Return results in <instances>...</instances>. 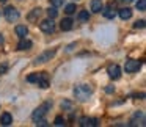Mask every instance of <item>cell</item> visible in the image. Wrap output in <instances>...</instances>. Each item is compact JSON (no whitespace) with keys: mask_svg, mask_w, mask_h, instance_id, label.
Instances as JSON below:
<instances>
[{"mask_svg":"<svg viewBox=\"0 0 146 127\" xmlns=\"http://www.w3.org/2000/svg\"><path fill=\"white\" fill-rule=\"evenodd\" d=\"M91 94H93V88L90 85H85V83H83V85H77L76 88H74V97L80 102L88 101V99L91 97Z\"/></svg>","mask_w":146,"mask_h":127,"instance_id":"6da1fadb","label":"cell"},{"mask_svg":"<svg viewBox=\"0 0 146 127\" xmlns=\"http://www.w3.org/2000/svg\"><path fill=\"white\" fill-rule=\"evenodd\" d=\"M50 105H52V102H46V104L41 105V107H38L35 111H33L32 119L33 121H38V119H41V118H44L46 113H47V108H50Z\"/></svg>","mask_w":146,"mask_h":127,"instance_id":"7a4b0ae2","label":"cell"},{"mask_svg":"<svg viewBox=\"0 0 146 127\" xmlns=\"http://www.w3.org/2000/svg\"><path fill=\"white\" fill-rule=\"evenodd\" d=\"M140 67H141V61L140 60H127L124 69H126V72L133 74V72H138Z\"/></svg>","mask_w":146,"mask_h":127,"instance_id":"3957f363","label":"cell"},{"mask_svg":"<svg viewBox=\"0 0 146 127\" xmlns=\"http://www.w3.org/2000/svg\"><path fill=\"white\" fill-rule=\"evenodd\" d=\"M5 19L8 22H14V21L19 19V11L16 10L14 7H7L5 8Z\"/></svg>","mask_w":146,"mask_h":127,"instance_id":"277c9868","label":"cell"},{"mask_svg":"<svg viewBox=\"0 0 146 127\" xmlns=\"http://www.w3.org/2000/svg\"><path fill=\"white\" fill-rule=\"evenodd\" d=\"M39 28H41V32H44V33H54L55 24H54L52 19H46V21H42V22L39 24Z\"/></svg>","mask_w":146,"mask_h":127,"instance_id":"5b68a950","label":"cell"},{"mask_svg":"<svg viewBox=\"0 0 146 127\" xmlns=\"http://www.w3.org/2000/svg\"><path fill=\"white\" fill-rule=\"evenodd\" d=\"M54 55H55V50H46L44 54H41L39 57H36V60H35V64L46 63V61H49L50 58H54Z\"/></svg>","mask_w":146,"mask_h":127,"instance_id":"8992f818","label":"cell"},{"mask_svg":"<svg viewBox=\"0 0 146 127\" xmlns=\"http://www.w3.org/2000/svg\"><path fill=\"white\" fill-rule=\"evenodd\" d=\"M107 72H108V75H110V79H113V80H118L121 77V69H119L118 64H110Z\"/></svg>","mask_w":146,"mask_h":127,"instance_id":"52a82bcc","label":"cell"},{"mask_svg":"<svg viewBox=\"0 0 146 127\" xmlns=\"http://www.w3.org/2000/svg\"><path fill=\"white\" fill-rule=\"evenodd\" d=\"M98 122L99 121L96 118H82L80 119V126L82 127H94V126H98Z\"/></svg>","mask_w":146,"mask_h":127,"instance_id":"ba28073f","label":"cell"},{"mask_svg":"<svg viewBox=\"0 0 146 127\" xmlns=\"http://www.w3.org/2000/svg\"><path fill=\"white\" fill-rule=\"evenodd\" d=\"M60 27H61V30H64V32H69V30L74 27V21H72V19H69V17H66V19L61 21Z\"/></svg>","mask_w":146,"mask_h":127,"instance_id":"9c48e42d","label":"cell"},{"mask_svg":"<svg viewBox=\"0 0 146 127\" xmlns=\"http://www.w3.org/2000/svg\"><path fill=\"white\" fill-rule=\"evenodd\" d=\"M39 14H41V8H33V10L29 13V16H27V19H29L30 22H35V21L39 17Z\"/></svg>","mask_w":146,"mask_h":127,"instance_id":"30bf717a","label":"cell"},{"mask_svg":"<svg viewBox=\"0 0 146 127\" xmlns=\"http://www.w3.org/2000/svg\"><path fill=\"white\" fill-rule=\"evenodd\" d=\"M104 10V5H102L101 0H93L91 2V11L93 13H101Z\"/></svg>","mask_w":146,"mask_h":127,"instance_id":"8fae6325","label":"cell"},{"mask_svg":"<svg viewBox=\"0 0 146 127\" xmlns=\"http://www.w3.org/2000/svg\"><path fill=\"white\" fill-rule=\"evenodd\" d=\"M119 17L123 21H127L132 17V10L130 8H123V10H119Z\"/></svg>","mask_w":146,"mask_h":127,"instance_id":"7c38bea8","label":"cell"},{"mask_svg":"<svg viewBox=\"0 0 146 127\" xmlns=\"http://www.w3.org/2000/svg\"><path fill=\"white\" fill-rule=\"evenodd\" d=\"M30 47H32V41H29V39H25V38H22V41L17 44V49H19V50H29Z\"/></svg>","mask_w":146,"mask_h":127,"instance_id":"4fadbf2b","label":"cell"},{"mask_svg":"<svg viewBox=\"0 0 146 127\" xmlns=\"http://www.w3.org/2000/svg\"><path fill=\"white\" fill-rule=\"evenodd\" d=\"M44 77H46V74H38V72H36V74H32V75H29V77H27V80H29L30 83H38L39 80L44 79Z\"/></svg>","mask_w":146,"mask_h":127,"instance_id":"5bb4252c","label":"cell"},{"mask_svg":"<svg viewBox=\"0 0 146 127\" xmlns=\"http://www.w3.org/2000/svg\"><path fill=\"white\" fill-rule=\"evenodd\" d=\"M27 33H29V30H27V27H25V25H17V27H16V35L19 36L21 39L25 38Z\"/></svg>","mask_w":146,"mask_h":127,"instance_id":"9a60e30c","label":"cell"},{"mask_svg":"<svg viewBox=\"0 0 146 127\" xmlns=\"http://www.w3.org/2000/svg\"><path fill=\"white\" fill-rule=\"evenodd\" d=\"M0 122L3 124V126H10V124L13 122V116H11L10 113H3L2 118H0Z\"/></svg>","mask_w":146,"mask_h":127,"instance_id":"2e32d148","label":"cell"},{"mask_svg":"<svg viewBox=\"0 0 146 127\" xmlns=\"http://www.w3.org/2000/svg\"><path fill=\"white\" fill-rule=\"evenodd\" d=\"M104 16L107 17V19H115L116 13H115V10H113V5H110V7H108V10L104 11Z\"/></svg>","mask_w":146,"mask_h":127,"instance_id":"e0dca14e","label":"cell"},{"mask_svg":"<svg viewBox=\"0 0 146 127\" xmlns=\"http://www.w3.org/2000/svg\"><path fill=\"white\" fill-rule=\"evenodd\" d=\"M88 19H90V13H88V11H80V13H79V21H80V22H88Z\"/></svg>","mask_w":146,"mask_h":127,"instance_id":"ac0fdd59","label":"cell"},{"mask_svg":"<svg viewBox=\"0 0 146 127\" xmlns=\"http://www.w3.org/2000/svg\"><path fill=\"white\" fill-rule=\"evenodd\" d=\"M137 10L146 11V0H138V2H137Z\"/></svg>","mask_w":146,"mask_h":127,"instance_id":"d6986e66","label":"cell"},{"mask_svg":"<svg viewBox=\"0 0 146 127\" xmlns=\"http://www.w3.org/2000/svg\"><path fill=\"white\" fill-rule=\"evenodd\" d=\"M38 85L41 86V88H49V80H47V75L44 77V79H41L38 82Z\"/></svg>","mask_w":146,"mask_h":127,"instance_id":"ffe728a7","label":"cell"},{"mask_svg":"<svg viewBox=\"0 0 146 127\" xmlns=\"http://www.w3.org/2000/svg\"><path fill=\"white\" fill-rule=\"evenodd\" d=\"M66 14H72V13H76V5L74 3H69V5H66Z\"/></svg>","mask_w":146,"mask_h":127,"instance_id":"44dd1931","label":"cell"},{"mask_svg":"<svg viewBox=\"0 0 146 127\" xmlns=\"http://www.w3.org/2000/svg\"><path fill=\"white\" fill-rule=\"evenodd\" d=\"M61 108H63V110H71V108H72V104H71L69 101H63L61 102Z\"/></svg>","mask_w":146,"mask_h":127,"instance_id":"7402d4cb","label":"cell"},{"mask_svg":"<svg viewBox=\"0 0 146 127\" xmlns=\"http://www.w3.org/2000/svg\"><path fill=\"white\" fill-rule=\"evenodd\" d=\"M47 14H49V17H50V19H54V17L58 16V13H57V10H55V8H49Z\"/></svg>","mask_w":146,"mask_h":127,"instance_id":"603a6c76","label":"cell"},{"mask_svg":"<svg viewBox=\"0 0 146 127\" xmlns=\"http://www.w3.org/2000/svg\"><path fill=\"white\" fill-rule=\"evenodd\" d=\"M55 126H64V118H61V116H57L55 118Z\"/></svg>","mask_w":146,"mask_h":127,"instance_id":"cb8c5ba5","label":"cell"},{"mask_svg":"<svg viewBox=\"0 0 146 127\" xmlns=\"http://www.w3.org/2000/svg\"><path fill=\"white\" fill-rule=\"evenodd\" d=\"M35 122H36V126H41V127H46V126H49V124H47V121H46L44 118H41V119L35 121Z\"/></svg>","mask_w":146,"mask_h":127,"instance_id":"d4e9b609","label":"cell"},{"mask_svg":"<svg viewBox=\"0 0 146 127\" xmlns=\"http://www.w3.org/2000/svg\"><path fill=\"white\" fill-rule=\"evenodd\" d=\"M50 3L54 5V7H61V5L64 3V0H50Z\"/></svg>","mask_w":146,"mask_h":127,"instance_id":"484cf974","label":"cell"},{"mask_svg":"<svg viewBox=\"0 0 146 127\" xmlns=\"http://www.w3.org/2000/svg\"><path fill=\"white\" fill-rule=\"evenodd\" d=\"M133 27H135V28H143V27H145V21H137V22L133 24Z\"/></svg>","mask_w":146,"mask_h":127,"instance_id":"4316f807","label":"cell"},{"mask_svg":"<svg viewBox=\"0 0 146 127\" xmlns=\"http://www.w3.org/2000/svg\"><path fill=\"white\" fill-rule=\"evenodd\" d=\"M7 69H8V64L3 63L2 66H0V74H5V72H7Z\"/></svg>","mask_w":146,"mask_h":127,"instance_id":"83f0119b","label":"cell"},{"mask_svg":"<svg viewBox=\"0 0 146 127\" xmlns=\"http://www.w3.org/2000/svg\"><path fill=\"white\" fill-rule=\"evenodd\" d=\"M2 44H3V36L0 35V46H2Z\"/></svg>","mask_w":146,"mask_h":127,"instance_id":"f1b7e54d","label":"cell"},{"mask_svg":"<svg viewBox=\"0 0 146 127\" xmlns=\"http://www.w3.org/2000/svg\"><path fill=\"white\" fill-rule=\"evenodd\" d=\"M123 2H126V3H130V2H133V0H123Z\"/></svg>","mask_w":146,"mask_h":127,"instance_id":"f546056e","label":"cell"},{"mask_svg":"<svg viewBox=\"0 0 146 127\" xmlns=\"http://www.w3.org/2000/svg\"><path fill=\"white\" fill-rule=\"evenodd\" d=\"M0 2H7V0H0Z\"/></svg>","mask_w":146,"mask_h":127,"instance_id":"4dcf8cb0","label":"cell"}]
</instances>
